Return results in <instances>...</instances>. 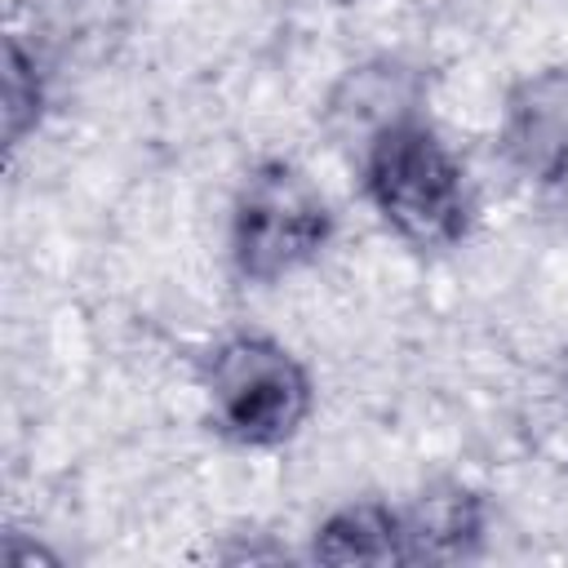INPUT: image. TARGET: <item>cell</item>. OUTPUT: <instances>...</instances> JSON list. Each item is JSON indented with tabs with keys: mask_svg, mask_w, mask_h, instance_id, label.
<instances>
[{
	"mask_svg": "<svg viewBox=\"0 0 568 568\" xmlns=\"http://www.w3.org/2000/svg\"><path fill=\"white\" fill-rule=\"evenodd\" d=\"M373 213L413 248H448L470 226V186L448 142L417 115L382 133L359 160Z\"/></svg>",
	"mask_w": 568,
	"mask_h": 568,
	"instance_id": "cell-1",
	"label": "cell"
},
{
	"mask_svg": "<svg viewBox=\"0 0 568 568\" xmlns=\"http://www.w3.org/2000/svg\"><path fill=\"white\" fill-rule=\"evenodd\" d=\"M333 240L324 191L288 160H262L231 204L226 253L244 284H275L315 262Z\"/></svg>",
	"mask_w": 568,
	"mask_h": 568,
	"instance_id": "cell-3",
	"label": "cell"
},
{
	"mask_svg": "<svg viewBox=\"0 0 568 568\" xmlns=\"http://www.w3.org/2000/svg\"><path fill=\"white\" fill-rule=\"evenodd\" d=\"M4 146H22L27 133H36L44 115V75L36 62V49L22 44V36H4Z\"/></svg>",
	"mask_w": 568,
	"mask_h": 568,
	"instance_id": "cell-9",
	"label": "cell"
},
{
	"mask_svg": "<svg viewBox=\"0 0 568 568\" xmlns=\"http://www.w3.org/2000/svg\"><path fill=\"white\" fill-rule=\"evenodd\" d=\"M413 4H439V0H413Z\"/></svg>",
	"mask_w": 568,
	"mask_h": 568,
	"instance_id": "cell-11",
	"label": "cell"
},
{
	"mask_svg": "<svg viewBox=\"0 0 568 568\" xmlns=\"http://www.w3.org/2000/svg\"><path fill=\"white\" fill-rule=\"evenodd\" d=\"M555 186H559V195H564V209H568V164H564V173H559V182H555Z\"/></svg>",
	"mask_w": 568,
	"mask_h": 568,
	"instance_id": "cell-10",
	"label": "cell"
},
{
	"mask_svg": "<svg viewBox=\"0 0 568 568\" xmlns=\"http://www.w3.org/2000/svg\"><path fill=\"white\" fill-rule=\"evenodd\" d=\"M426 75L404 58H368L337 75L324 98V133L333 146L351 151L355 160L390 129L422 115Z\"/></svg>",
	"mask_w": 568,
	"mask_h": 568,
	"instance_id": "cell-4",
	"label": "cell"
},
{
	"mask_svg": "<svg viewBox=\"0 0 568 568\" xmlns=\"http://www.w3.org/2000/svg\"><path fill=\"white\" fill-rule=\"evenodd\" d=\"M404 564H453L470 559L484 541V497L466 484H435L404 510Z\"/></svg>",
	"mask_w": 568,
	"mask_h": 568,
	"instance_id": "cell-6",
	"label": "cell"
},
{
	"mask_svg": "<svg viewBox=\"0 0 568 568\" xmlns=\"http://www.w3.org/2000/svg\"><path fill=\"white\" fill-rule=\"evenodd\" d=\"M524 435L550 466L568 470V351L532 382L524 399Z\"/></svg>",
	"mask_w": 568,
	"mask_h": 568,
	"instance_id": "cell-8",
	"label": "cell"
},
{
	"mask_svg": "<svg viewBox=\"0 0 568 568\" xmlns=\"http://www.w3.org/2000/svg\"><path fill=\"white\" fill-rule=\"evenodd\" d=\"M204 399L222 439L240 448H280L306 426L315 386L284 342L266 333H235L217 342L204 364Z\"/></svg>",
	"mask_w": 568,
	"mask_h": 568,
	"instance_id": "cell-2",
	"label": "cell"
},
{
	"mask_svg": "<svg viewBox=\"0 0 568 568\" xmlns=\"http://www.w3.org/2000/svg\"><path fill=\"white\" fill-rule=\"evenodd\" d=\"M311 559L320 564H404V524L399 510L364 497L346 501L320 519L311 537Z\"/></svg>",
	"mask_w": 568,
	"mask_h": 568,
	"instance_id": "cell-7",
	"label": "cell"
},
{
	"mask_svg": "<svg viewBox=\"0 0 568 568\" xmlns=\"http://www.w3.org/2000/svg\"><path fill=\"white\" fill-rule=\"evenodd\" d=\"M497 146L519 178L541 186L559 182L568 164V67H541L510 84Z\"/></svg>",
	"mask_w": 568,
	"mask_h": 568,
	"instance_id": "cell-5",
	"label": "cell"
}]
</instances>
